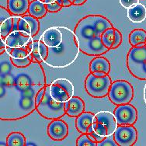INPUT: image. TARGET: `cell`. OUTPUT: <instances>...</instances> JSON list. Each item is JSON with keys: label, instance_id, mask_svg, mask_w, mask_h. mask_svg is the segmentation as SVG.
I'll return each instance as SVG.
<instances>
[{"label": "cell", "instance_id": "1", "mask_svg": "<svg viewBox=\"0 0 146 146\" xmlns=\"http://www.w3.org/2000/svg\"><path fill=\"white\" fill-rule=\"evenodd\" d=\"M40 63L32 61L24 68L15 66L5 51L0 54V120L17 121L36 110V93L46 86Z\"/></svg>", "mask_w": 146, "mask_h": 146}, {"label": "cell", "instance_id": "2", "mask_svg": "<svg viewBox=\"0 0 146 146\" xmlns=\"http://www.w3.org/2000/svg\"><path fill=\"white\" fill-rule=\"evenodd\" d=\"M62 33L61 44L54 48H48V56L44 61L48 66L63 68L71 65L79 56V48L75 33L65 27H58Z\"/></svg>", "mask_w": 146, "mask_h": 146}, {"label": "cell", "instance_id": "3", "mask_svg": "<svg viewBox=\"0 0 146 146\" xmlns=\"http://www.w3.org/2000/svg\"><path fill=\"white\" fill-rule=\"evenodd\" d=\"M36 110L46 119H58L65 115V103L54 100L50 93L49 85H46L44 97L36 107Z\"/></svg>", "mask_w": 146, "mask_h": 146}, {"label": "cell", "instance_id": "4", "mask_svg": "<svg viewBox=\"0 0 146 146\" xmlns=\"http://www.w3.org/2000/svg\"><path fill=\"white\" fill-rule=\"evenodd\" d=\"M127 66L132 76L146 80V48L133 47L127 56Z\"/></svg>", "mask_w": 146, "mask_h": 146}, {"label": "cell", "instance_id": "5", "mask_svg": "<svg viewBox=\"0 0 146 146\" xmlns=\"http://www.w3.org/2000/svg\"><path fill=\"white\" fill-rule=\"evenodd\" d=\"M111 83V79L108 75L96 76L90 72L86 79L85 87L90 96L95 98H102L108 95Z\"/></svg>", "mask_w": 146, "mask_h": 146}, {"label": "cell", "instance_id": "6", "mask_svg": "<svg viewBox=\"0 0 146 146\" xmlns=\"http://www.w3.org/2000/svg\"><path fill=\"white\" fill-rule=\"evenodd\" d=\"M108 96L115 105L129 104L134 97V89L128 82L117 80L111 83Z\"/></svg>", "mask_w": 146, "mask_h": 146}, {"label": "cell", "instance_id": "7", "mask_svg": "<svg viewBox=\"0 0 146 146\" xmlns=\"http://www.w3.org/2000/svg\"><path fill=\"white\" fill-rule=\"evenodd\" d=\"M49 86L51 96L57 101L65 103L74 95V86L72 82L67 79L60 78L55 79Z\"/></svg>", "mask_w": 146, "mask_h": 146}, {"label": "cell", "instance_id": "8", "mask_svg": "<svg viewBox=\"0 0 146 146\" xmlns=\"http://www.w3.org/2000/svg\"><path fill=\"white\" fill-rule=\"evenodd\" d=\"M74 33L79 49L96 36L93 29L91 15H89L79 20L75 28Z\"/></svg>", "mask_w": 146, "mask_h": 146}, {"label": "cell", "instance_id": "9", "mask_svg": "<svg viewBox=\"0 0 146 146\" xmlns=\"http://www.w3.org/2000/svg\"><path fill=\"white\" fill-rule=\"evenodd\" d=\"M113 138L118 146H132L137 141L138 132L133 125H119L113 133Z\"/></svg>", "mask_w": 146, "mask_h": 146}, {"label": "cell", "instance_id": "10", "mask_svg": "<svg viewBox=\"0 0 146 146\" xmlns=\"http://www.w3.org/2000/svg\"><path fill=\"white\" fill-rule=\"evenodd\" d=\"M113 114L117 125H133L138 119L137 110L129 104L117 105Z\"/></svg>", "mask_w": 146, "mask_h": 146}, {"label": "cell", "instance_id": "11", "mask_svg": "<svg viewBox=\"0 0 146 146\" xmlns=\"http://www.w3.org/2000/svg\"><path fill=\"white\" fill-rule=\"evenodd\" d=\"M48 136L54 141L64 140L68 134V126L65 121L54 119L48 127Z\"/></svg>", "mask_w": 146, "mask_h": 146}, {"label": "cell", "instance_id": "12", "mask_svg": "<svg viewBox=\"0 0 146 146\" xmlns=\"http://www.w3.org/2000/svg\"><path fill=\"white\" fill-rule=\"evenodd\" d=\"M32 40V36L20 31H12L5 38L6 47L8 48H23Z\"/></svg>", "mask_w": 146, "mask_h": 146}, {"label": "cell", "instance_id": "13", "mask_svg": "<svg viewBox=\"0 0 146 146\" xmlns=\"http://www.w3.org/2000/svg\"><path fill=\"white\" fill-rule=\"evenodd\" d=\"M40 23L38 20L31 15L20 16L18 22V31H23L29 36H34L39 32Z\"/></svg>", "mask_w": 146, "mask_h": 146}, {"label": "cell", "instance_id": "14", "mask_svg": "<svg viewBox=\"0 0 146 146\" xmlns=\"http://www.w3.org/2000/svg\"><path fill=\"white\" fill-rule=\"evenodd\" d=\"M110 49L105 47L102 42L101 36H96L79 49V51H82V53L86 54L88 55H93V56L103 54L107 52Z\"/></svg>", "mask_w": 146, "mask_h": 146}, {"label": "cell", "instance_id": "15", "mask_svg": "<svg viewBox=\"0 0 146 146\" xmlns=\"http://www.w3.org/2000/svg\"><path fill=\"white\" fill-rule=\"evenodd\" d=\"M102 42L108 49L118 48L122 42V34L114 27L107 29L101 35Z\"/></svg>", "mask_w": 146, "mask_h": 146}, {"label": "cell", "instance_id": "16", "mask_svg": "<svg viewBox=\"0 0 146 146\" xmlns=\"http://www.w3.org/2000/svg\"><path fill=\"white\" fill-rule=\"evenodd\" d=\"M62 40V33L58 27H52L47 29L43 33L41 41L48 48H54L61 44Z\"/></svg>", "mask_w": 146, "mask_h": 146}, {"label": "cell", "instance_id": "17", "mask_svg": "<svg viewBox=\"0 0 146 146\" xmlns=\"http://www.w3.org/2000/svg\"><path fill=\"white\" fill-rule=\"evenodd\" d=\"M95 120L107 128L108 136L113 135L118 126L114 114L109 111H100L96 113Z\"/></svg>", "mask_w": 146, "mask_h": 146}, {"label": "cell", "instance_id": "18", "mask_svg": "<svg viewBox=\"0 0 146 146\" xmlns=\"http://www.w3.org/2000/svg\"><path fill=\"white\" fill-rule=\"evenodd\" d=\"M29 48L32 61L41 63L48 56V47L42 41H35L33 40L29 44Z\"/></svg>", "mask_w": 146, "mask_h": 146}, {"label": "cell", "instance_id": "19", "mask_svg": "<svg viewBox=\"0 0 146 146\" xmlns=\"http://www.w3.org/2000/svg\"><path fill=\"white\" fill-rule=\"evenodd\" d=\"M65 114L72 117H77L84 112L85 104L83 100L77 96H72L65 103Z\"/></svg>", "mask_w": 146, "mask_h": 146}, {"label": "cell", "instance_id": "20", "mask_svg": "<svg viewBox=\"0 0 146 146\" xmlns=\"http://www.w3.org/2000/svg\"><path fill=\"white\" fill-rule=\"evenodd\" d=\"M95 121V114L90 112H83L77 117L76 127L81 134H87L88 129Z\"/></svg>", "mask_w": 146, "mask_h": 146}, {"label": "cell", "instance_id": "21", "mask_svg": "<svg viewBox=\"0 0 146 146\" xmlns=\"http://www.w3.org/2000/svg\"><path fill=\"white\" fill-rule=\"evenodd\" d=\"M30 1L29 0H8L7 7L12 15L23 16L28 12Z\"/></svg>", "mask_w": 146, "mask_h": 146}, {"label": "cell", "instance_id": "22", "mask_svg": "<svg viewBox=\"0 0 146 146\" xmlns=\"http://www.w3.org/2000/svg\"><path fill=\"white\" fill-rule=\"evenodd\" d=\"M127 9V17L131 22L141 23L146 19V7L143 4L138 3Z\"/></svg>", "mask_w": 146, "mask_h": 146}, {"label": "cell", "instance_id": "23", "mask_svg": "<svg viewBox=\"0 0 146 146\" xmlns=\"http://www.w3.org/2000/svg\"><path fill=\"white\" fill-rule=\"evenodd\" d=\"M93 27L96 36H101L107 29L113 27L109 20L100 15H91Z\"/></svg>", "mask_w": 146, "mask_h": 146}, {"label": "cell", "instance_id": "24", "mask_svg": "<svg viewBox=\"0 0 146 146\" xmlns=\"http://www.w3.org/2000/svg\"><path fill=\"white\" fill-rule=\"evenodd\" d=\"M90 72H104L105 74H109L110 71V63L105 58L96 57L92 60L90 65Z\"/></svg>", "mask_w": 146, "mask_h": 146}, {"label": "cell", "instance_id": "25", "mask_svg": "<svg viewBox=\"0 0 146 146\" xmlns=\"http://www.w3.org/2000/svg\"><path fill=\"white\" fill-rule=\"evenodd\" d=\"M29 14L36 19L42 18L47 14L48 10L46 7V4L40 0H33L30 3L28 8Z\"/></svg>", "mask_w": 146, "mask_h": 146}, {"label": "cell", "instance_id": "26", "mask_svg": "<svg viewBox=\"0 0 146 146\" xmlns=\"http://www.w3.org/2000/svg\"><path fill=\"white\" fill-rule=\"evenodd\" d=\"M129 42L132 47H143L146 43V31L142 29H136L131 32Z\"/></svg>", "mask_w": 146, "mask_h": 146}, {"label": "cell", "instance_id": "27", "mask_svg": "<svg viewBox=\"0 0 146 146\" xmlns=\"http://www.w3.org/2000/svg\"><path fill=\"white\" fill-rule=\"evenodd\" d=\"M6 145L24 146L26 145V138L20 132H13L6 138Z\"/></svg>", "mask_w": 146, "mask_h": 146}, {"label": "cell", "instance_id": "28", "mask_svg": "<svg viewBox=\"0 0 146 146\" xmlns=\"http://www.w3.org/2000/svg\"><path fill=\"white\" fill-rule=\"evenodd\" d=\"M6 51L11 58H20L30 56V48L29 44L23 48H8L6 47Z\"/></svg>", "mask_w": 146, "mask_h": 146}, {"label": "cell", "instance_id": "29", "mask_svg": "<svg viewBox=\"0 0 146 146\" xmlns=\"http://www.w3.org/2000/svg\"><path fill=\"white\" fill-rule=\"evenodd\" d=\"M13 29V16L7 18L3 21L2 25L0 27V36L5 40L6 36L11 33Z\"/></svg>", "mask_w": 146, "mask_h": 146}, {"label": "cell", "instance_id": "30", "mask_svg": "<svg viewBox=\"0 0 146 146\" xmlns=\"http://www.w3.org/2000/svg\"><path fill=\"white\" fill-rule=\"evenodd\" d=\"M77 146H97V142L90 134H82L76 141Z\"/></svg>", "mask_w": 146, "mask_h": 146}, {"label": "cell", "instance_id": "31", "mask_svg": "<svg viewBox=\"0 0 146 146\" xmlns=\"http://www.w3.org/2000/svg\"><path fill=\"white\" fill-rule=\"evenodd\" d=\"M10 60L15 66L19 68L27 67L32 62V58L31 55L25 58H13L10 57Z\"/></svg>", "mask_w": 146, "mask_h": 146}, {"label": "cell", "instance_id": "32", "mask_svg": "<svg viewBox=\"0 0 146 146\" xmlns=\"http://www.w3.org/2000/svg\"><path fill=\"white\" fill-rule=\"evenodd\" d=\"M97 146H118L113 138V135L107 136L104 140L97 143Z\"/></svg>", "mask_w": 146, "mask_h": 146}, {"label": "cell", "instance_id": "33", "mask_svg": "<svg viewBox=\"0 0 146 146\" xmlns=\"http://www.w3.org/2000/svg\"><path fill=\"white\" fill-rule=\"evenodd\" d=\"M46 7H47V10H48V12H51V13H56V12H58L60 11L62 8V6H61V5H59L56 1H54L53 3L46 4Z\"/></svg>", "mask_w": 146, "mask_h": 146}, {"label": "cell", "instance_id": "34", "mask_svg": "<svg viewBox=\"0 0 146 146\" xmlns=\"http://www.w3.org/2000/svg\"><path fill=\"white\" fill-rule=\"evenodd\" d=\"M11 16L12 14L8 10V9H6L5 7L0 6V27H1L4 20H6L7 18L11 17Z\"/></svg>", "mask_w": 146, "mask_h": 146}, {"label": "cell", "instance_id": "35", "mask_svg": "<svg viewBox=\"0 0 146 146\" xmlns=\"http://www.w3.org/2000/svg\"><path fill=\"white\" fill-rule=\"evenodd\" d=\"M138 3L139 0H120L121 5L125 9H129Z\"/></svg>", "mask_w": 146, "mask_h": 146}, {"label": "cell", "instance_id": "36", "mask_svg": "<svg viewBox=\"0 0 146 146\" xmlns=\"http://www.w3.org/2000/svg\"><path fill=\"white\" fill-rule=\"evenodd\" d=\"M44 90H45V87L41 89V90H40L38 93H36V98H35V102H36V107L39 104V103L41 101V100L43 99L44 97Z\"/></svg>", "mask_w": 146, "mask_h": 146}, {"label": "cell", "instance_id": "37", "mask_svg": "<svg viewBox=\"0 0 146 146\" xmlns=\"http://www.w3.org/2000/svg\"><path fill=\"white\" fill-rule=\"evenodd\" d=\"M6 42H5V40L1 37L0 36V54H3V52L6 51Z\"/></svg>", "mask_w": 146, "mask_h": 146}, {"label": "cell", "instance_id": "38", "mask_svg": "<svg viewBox=\"0 0 146 146\" xmlns=\"http://www.w3.org/2000/svg\"><path fill=\"white\" fill-rule=\"evenodd\" d=\"M72 4L69 0H62V7H69Z\"/></svg>", "mask_w": 146, "mask_h": 146}, {"label": "cell", "instance_id": "39", "mask_svg": "<svg viewBox=\"0 0 146 146\" xmlns=\"http://www.w3.org/2000/svg\"><path fill=\"white\" fill-rule=\"evenodd\" d=\"M86 2V0H74V3L72 5H76V6H80L84 4Z\"/></svg>", "mask_w": 146, "mask_h": 146}, {"label": "cell", "instance_id": "40", "mask_svg": "<svg viewBox=\"0 0 146 146\" xmlns=\"http://www.w3.org/2000/svg\"><path fill=\"white\" fill-rule=\"evenodd\" d=\"M93 74L96 76H106L107 74H105L104 72H93ZM108 75V74H107Z\"/></svg>", "mask_w": 146, "mask_h": 146}, {"label": "cell", "instance_id": "41", "mask_svg": "<svg viewBox=\"0 0 146 146\" xmlns=\"http://www.w3.org/2000/svg\"><path fill=\"white\" fill-rule=\"evenodd\" d=\"M144 100L146 104V84L145 86V88H144Z\"/></svg>", "mask_w": 146, "mask_h": 146}, {"label": "cell", "instance_id": "42", "mask_svg": "<svg viewBox=\"0 0 146 146\" xmlns=\"http://www.w3.org/2000/svg\"><path fill=\"white\" fill-rule=\"evenodd\" d=\"M54 1H55V0H44V3L45 4H48V3H53Z\"/></svg>", "mask_w": 146, "mask_h": 146}, {"label": "cell", "instance_id": "43", "mask_svg": "<svg viewBox=\"0 0 146 146\" xmlns=\"http://www.w3.org/2000/svg\"><path fill=\"white\" fill-rule=\"evenodd\" d=\"M57 3H58L59 5H61L62 6V0H55Z\"/></svg>", "mask_w": 146, "mask_h": 146}, {"label": "cell", "instance_id": "44", "mask_svg": "<svg viewBox=\"0 0 146 146\" xmlns=\"http://www.w3.org/2000/svg\"><path fill=\"white\" fill-rule=\"evenodd\" d=\"M71 3H72V4H73V3H74V0H69Z\"/></svg>", "mask_w": 146, "mask_h": 146}, {"label": "cell", "instance_id": "45", "mask_svg": "<svg viewBox=\"0 0 146 146\" xmlns=\"http://www.w3.org/2000/svg\"><path fill=\"white\" fill-rule=\"evenodd\" d=\"M145 48H146V43H145Z\"/></svg>", "mask_w": 146, "mask_h": 146}, {"label": "cell", "instance_id": "46", "mask_svg": "<svg viewBox=\"0 0 146 146\" xmlns=\"http://www.w3.org/2000/svg\"><path fill=\"white\" fill-rule=\"evenodd\" d=\"M40 1H42V2H44V0H40Z\"/></svg>", "mask_w": 146, "mask_h": 146}]
</instances>
